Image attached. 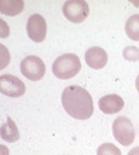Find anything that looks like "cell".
I'll list each match as a JSON object with an SVG mask.
<instances>
[{
	"label": "cell",
	"instance_id": "cell-2",
	"mask_svg": "<svg viewBox=\"0 0 139 155\" xmlns=\"http://www.w3.org/2000/svg\"><path fill=\"white\" fill-rule=\"evenodd\" d=\"M81 69L80 58L74 53H65L54 59L52 64V71L54 76L62 80H68L77 75Z\"/></svg>",
	"mask_w": 139,
	"mask_h": 155
},
{
	"label": "cell",
	"instance_id": "cell-16",
	"mask_svg": "<svg viewBox=\"0 0 139 155\" xmlns=\"http://www.w3.org/2000/svg\"><path fill=\"white\" fill-rule=\"evenodd\" d=\"M135 88H137V91L139 92V75H138L137 79H135Z\"/></svg>",
	"mask_w": 139,
	"mask_h": 155
},
{
	"label": "cell",
	"instance_id": "cell-3",
	"mask_svg": "<svg viewBox=\"0 0 139 155\" xmlns=\"http://www.w3.org/2000/svg\"><path fill=\"white\" fill-rule=\"evenodd\" d=\"M114 138L121 145H131L135 138V130L132 121L126 116H118L112 122Z\"/></svg>",
	"mask_w": 139,
	"mask_h": 155
},
{
	"label": "cell",
	"instance_id": "cell-4",
	"mask_svg": "<svg viewBox=\"0 0 139 155\" xmlns=\"http://www.w3.org/2000/svg\"><path fill=\"white\" fill-rule=\"evenodd\" d=\"M62 10L65 18L73 23L83 22L89 13L88 4L85 0H68L63 4Z\"/></svg>",
	"mask_w": 139,
	"mask_h": 155
},
{
	"label": "cell",
	"instance_id": "cell-7",
	"mask_svg": "<svg viewBox=\"0 0 139 155\" xmlns=\"http://www.w3.org/2000/svg\"><path fill=\"white\" fill-rule=\"evenodd\" d=\"M0 92L8 97H21L25 92V85L17 76L4 74L0 76Z\"/></svg>",
	"mask_w": 139,
	"mask_h": 155
},
{
	"label": "cell",
	"instance_id": "cell-8",
	"mask_svg": "<svg viewBox=\"0 0 139 155\" xmlns=\"http://www.w3.org/2000/svg\"><path fill=\"white\" fill-rule=\"evenodd\" d=\"M85 61L92 69H102L108 63L106 51L99 46H92L85 52Z\"/></svg>",
	"mask_w": 139,
	"mask_h": 155
},
{
	"label": "cell",
	"instance_id": "cell-13",
	"mask_svg": "<svg viewBox=\"0 0 139 155\" xmlns=\"http://www.w3.org/2000/svg\"><path fill=\"white\" fill-rule=\"evenodd\" d=\"M97 155H121V151L112 143H103L98 147Z\"/></svg>",
	"mask_w": 139,
	"mask_h": 155
},
{
	"label": "cell",
	"instance_id": "cell-12",
	"mask_svg": "<svg viewBox=\"0 0 139 155\" xmlns=\"http://www.w3.org/2000/svg\"><path fill=\"white\" fill-rule=\"evenodd\" d=\"M124 30L131 40L139 41V15H133L126 21Z\"/></svg>",
	"mask_w": 139,
	"mask_h": 155
},
{
	"label": "cell",
	"instance_id": "cell-9",
	"mask_svg": "<svg viewBox=\"0 0 139 155\" xmlns=\"http://www.w3.org/2000/svg\"><path fill=\"white\" fill-rule=\"evenodd\" d=\"M98 107L105 114H116L123 109L124 102L118 94H106L99 99Z\"/></svg>",
	"mask_w": 139,
	"mask_h": 155
},
{
	"label": "cell",
	"instance_id": "cell-11",
	"mask_svg": "<svg viewBox=\"0 0 139 155\" xmlns=\"http://www.w3.org/2000/svg\"><path fill=\"white\" fill-rule=\"evenodd\" d=\"M22 0H0V12L6 16H16L23 11Z\"/></svg>",
	"mask_w": 139,
	"mask_h": 155
},
{
	"label": "cell",
	"instance_id": "cell-5",
	"mask_svg": "<svg viewBox=\"0 0 139 155\" xmlns=\"http://www.w3.org/2000/svg\"><path fill=\"white\" fill-rule=\"evenodd\" d=\"M46 71L45 63L37 56H28L21 62V73L31 81H39Z\"/></svg>",
	"mask_w": 139,
	"mask_h": 155
},
{
	"label": "cell",
	"instance_id": "cell-15",
	"mask_svg": "<svg viewBox=\"0 0 139 155\" xmlns=\"http://www.w3.org/2000/svg\"><path fill=\"white\" fill-rule=\"evenodd\" d=\"M127 155H139V147H135V148L131 149Z\"/></svg>",
	"mask_w": 139,
	"mask_h": 155
},
{
	"label": "cell",
	"instance_id": "cell-14",
	"mask_svg": "<svg viewBox=\"0 0 139 155\" xmlns=\"http://www.w3.org/2000/svg\"><path fill=\"white\" fill-rule=\"evenodd\" d=\"M123 57L131 62L139 61V47L127 46L126 48H123Z\"/></svg>",
	"mask_w": 139,
	"mask_h": 155
},
{
	"label": "cell",
	"instance_id": "cell-10",
	"mask_svg": "<svg viewBox=\"0 0 139 155\" xmlns=\"http://www.w3.org/2000/svg\"><path fill=\"white\" fill-rule=\"evenodd\" d=\"M0 133H1V138L5 142H10V143L17 142L19 139V137H21L19 136V131H18L16 124L13 122V120L10 116L6 119V122H4L1 125Z\"/></svg>",
	"mask_w": 139,
	"mask_h": 155
},
{
	"label": "cell",
	"instance_id": "cell-1",
	"mask_svg": "<svg viewBox=\"0 0 139 155\" xmlns=\"http://www.w3.org/2000/svg\"><path fill=\"white\" fill-rule=\"evenodd\" d=\"M62 105L74 119L87 120L93 114V99L83 87L71 85L63 90Z\"/></svg>",
	"mask_w": 139,
	"mask_h": 155
},
{
	"label": "cell",
	"instance_id": "cell-6",
	"mask_svg": "<svg viewBox=\"0 0 139 155\" xmlns=\"http://www.w3.org/2000/svg\"><path fill=\"white\" fill-rule=\"evenodd\" d=\"M46 33L47 24L45 18L39 13L31 15L27 21V34L29 39L35 42H42L46 38Z\"/></svg>",
	"mask_w": 139,
	"mask_h": 155
}]
</instances>
